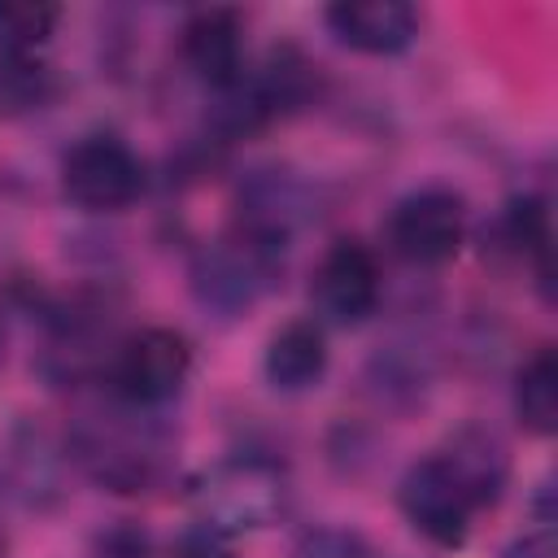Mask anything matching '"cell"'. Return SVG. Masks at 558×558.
<instances>
[{"label": "cell", "instance_id": "obj_16", "mask_svg": "<svg viewBox=\"0 0 558 558\" xmlns=\"http://www.w3.org/2000/svg\"><path fill=\"white\" fill-rule=\"evenodd\" d=\"M501 235L506 244L523 257H532L541 266V275H549V214L536 196H514L501 214Z\"/></svg>", "mask_w": 558, "mask_h": 558}, {"label": "cell", "instance_id": "obj_14", "mask_svg": "<svg viewBox=\"0 0 558 558\" xmlns=\"http://www.w3.org/2000/svg\"><path fill=\"white\" fill-rule=\"evenodd\" d=\"M510 405L523 432L532 436H554L558 427V357L549 344H541L519 371L510 388Z\"/></svg>", "mask_w": 558, "mask_h": 558}, {"label": "cell", "instance_id": "obj_2", "mask_svg": "<svg viewBox=\"0 0 558 558\" xmlns=\"http://www.w3.org/2000/svg\"><path fill=\"white\" fill-rule=\"evenodd\" d=\"M65 458L113 497H148L174 471V432L161 410H140L105 388L65 427Z\"/></svg>", "mask_w": 558, "mask_h": 558}, {"label": "cell", "instance_id": "obj_13", "mask_svg": "<svg viewBox=\"0 0 558 558\" xmlns=\"http://www.w3.org/2000/svg\"><path fill=\"white\" fill-rule=\"evenodd\" d=\"M70 458H65V445L57 449L52 445V436L35 423H17L9 436H4V475H9V488L26 501V506H35V510H44V506H52L57 497H61V466H65Z\"/></svg>", "mask_w": 558, "mask_h": 558}, {"label": "cell", "instance_id": "obj_9", "mask_svg": "<svg viewBox=\"0 0 558 558\" xmlns=\"http://www.w3.org/2000/svg\"><path fill=\"white\" fill-rule=\"evenodd\" d=\"M379 257L362 240H336L310 270V318L323 327H362L379 310Z\"/></svg>", "mask_w": 558, "mask_h": 558}, {"label": "cell", "instance_id": "obj_17", "mask_svg": "<svg viewBox=\"0 0 558 558\" xmlns=\"http://www.w3.org/2000/svg\"><path fill=\"white\" fill-rule=\"evenodd\" d=\"M52 96V70L39 57H0V105L39 109Z\"/></svg>", "mask_w": 558, "mask_h": 558}, {"label": "cell", "instance_id": "obj_3", "mask_svg": "<svg viewBox=\"0 0 558 558\" xmlns=\"http://www.w3.org/2000/svg\"><path fill=\"white\" fill-rule=\"evenodd\" d=\"M187 501L196 527L214 536H244L275 527L292 506V471L270 453H227L209 462L192 484Z\"/></svg>", "mask_w": 558, "mask_h": 558}, {"label": "cell", "instance_id": "obj_20", "mask_svg": "<svg viewBox=\"0 0 558 558\" xmlns=\"http://www.w3.org/2000/svg\"><path fill=\"white\" fill-rule=\"evenodd\" d=\"M179 558H231V549L222 545V536L205 532V527H192L183 541H179Z\"/></svg>", "mask_w": 558, "mask_h": 558}, {"label": "cell", "instance_id": "obj_7", "mask_svg": "<svg viewBox=\"0 0 558 558\" xmlns=\"http://www.w3.org/2000/svg\"><path fill=\"white\" fill-rule=\"evenodd\" d=\"M384 240L410 266H445L466 240V201L440 183L414 187L388 209Z\"/></svg>", "mask_w": 558, "mask_h": 558}, {"label": "cell", "instance_id": "obj_12", "mask_svg": "<svg viewBox=\"0 0 558 558\" xmlns=\"http://www.w3.org/2000/svg\"><path fill=\"white\" fill-rule=\"evenodd\" d=\"M331 366V349H327V327L314 318H288L283 327L270 331L266 353H262V375L275 392L296 397L323 384Z\"/></svg>", "mask_w": 558, "mask_h": 558}, {"label": "cell", "instance_id": "obj_8", "mask_svg": "<svg viewBox=\"0 0 558 558\" xmlns=\"http://www.w3.org/2000/svg\"><path fill=\"white\" fill-rule=\"evenodd\" d=\"M113 344H118V336L109 331V301L74 296L70 305L48 314L39 371L52 384H100Z\"/></svg>", "mask_w": 558, "mask_h": 558}, {"label": "cell", "instance_id": "obj_11", "mask_svg": "<svg viewBox=\"0 0 558 558\" xmlns=\"http://www.w3.org/2000/svg\"><path fill=\"white\" fill-rule=\"evenodd\" d=\"M336 44L362 57H397L418 39V13L401 0H340L323 13Z\"/></svg>", "mask_w": 558, "mask_h": 558}, {"label": "cell", "instance_id": "obj_5", "mask_svg": "<svg viewBox=\"0 0 558 558\" xmlns=\"http://www.w3.org/2000/svg\"><path fill=\"white\" fill-rule=\"evenodd\" d=\"M192 340L174 327H135L118 336L100 388L113 397L140 405V410H166L183 397L192 379Z\"/></svg>", "mask_w": 558, "mask_h": 558}, {"label": "cell", "instance_id": "obj_10", "mask_svg": "<svg viewBox=\"0 0 558 558\" xmlns=\"http://www.w3.org/2000/svg\"><path fill=\"white\" fill-rule=\"evenodd\" d=\"M179 57L183 65L209 87L227 92L244 65V17L235 9H196L179 26Z\"/></svg>", "mask_w": 558, "mask_h": 558}, {"label": "cell", "instance_id": "obj_19", "mask_svg": "<svg viewBox=\"0 0 558 558\" xmlns=\"http://www.w3.org/2000/svg\"><path fill=\"white\" fill-rule=\"evenodd\" d=\"M506 558H558V545H554V527H549V523H536L532 532H523L519 541H510Z\"/></svg>", "mask_w": 558, "mask_h": 558}, {"label": "cell", "instance_id": "obj_6", "mask_svg": "<svg viewBox=\"0 0 558 558\" xmlns=\"http://www.w3.org/2000/svg\"><path fill=\"white\" fill-rule=\"evenodd\" d=\"M144 161L140 153L109 131L83 135L61 157V192L70 205L87 214H122L144 196Z\"/></svg>", "mask_w": 558, "mask_h": 558}, {"label": "cell", "instance_id": "obj_18", "mask_svg": "<svg viewBox=\"0 0 558 558\" xmlns=\"http://www.w3.org/2000/svg\"><path fill=\"white\" fill-rule=\"evenodd\" d=\"M288 558H379L371 549V541L353 527H336V523H323V527H310L296 536V545L288 549Z\"/></svg>", "mask_w": 558, "mask_h": 558}, {"label": "cell", "instance_id": "obj_15", "mask_svg": "<svg viewBox=\"0 0 558 558\" xmlns=\"http://www.w3.org/2000/svg\"><path fill=\"white\" fill-rule=\"evenodd\" d=\"M61 22V4L0 0V57H39Z\"/></svg>", "mask_w": 558, "mask_h": 558}, {"label": "cell", "instance_id": "obj_1", "mask_svg": "<svg viewBox=\"0 0 558 558\" xmlns=\"http://www.w3.org/2000/svg\"><path fill=\"white\" fill-rule=\"evenodd\" d=\"M506 480V445L484 427H458L440 449L405 466L397 484V506L423 541L458 549L466 545L475 514L501 501Z\"/></svg>", "mask_w": 558, "mask_h": 558}, {"label": "cell", "instance_id": "obj_4", "mask_svg": "<svg viewBox=\"0 0 558 558\" xmlns=\"http://www.w3.org/2000/svg\"><path fill=\"white\" fill-rule=\"evenodd\" d=\"M279 270H283V248H275L270 240L244 227H231L192 253L187 288L205 314L240 318L270 292Z\"/></svg>", "mask_w": 558, "mask_h": 558}]
</instances>
